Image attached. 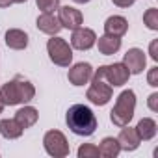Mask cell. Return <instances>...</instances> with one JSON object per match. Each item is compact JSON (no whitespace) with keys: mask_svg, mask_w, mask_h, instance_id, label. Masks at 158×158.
I'll list each match as a JSON object with an SVG mask.
<instances>
[{"mask_svg":"<svg viewBox=\"0 0 158 158\" xmlns=\"http://www.w3.org/2000/svg\"><path fill=\"white\" fill-rule=\"evenodd\" d=\"M65 123L73 134L82 136V138L93 136L97 130V125H99L97 115L86 104H73L65 114Z\"/></svg>","mask_w":158,"mask_h":158,"instance_id":"1","label":"cell"},{"mask_svg":"<svg viewBox=\"0 0 158 158\" xmlns=\"http://www.w3.org/2000/svg\"><path fill=\"white\" fill-rule=\"evenodd\" d=\"M34 97H35L34 84L28 80H21V78L10 80L0 88V99H2V102L6 106L28 104L30 101H34Z\"/></svg>","mask_w":158,"mask_h":158,"instance_id":"2","label":"cell"},{"mask_svg":"<svg viewBox=\"0 0 158 158\" xmlns=\"http://www.w3.org/2000/svg\"><path fill=\"white\" fill-rule=\"evenodd\" d=\"M134 112H136V93L132 89H125V91L119 93V97L115 101V106L110 112V121L115 127L121 128L125 125H130V121L134 117Z\"/></svg>","mask_w":158,"mask_h":158,"instance_id":"3","label":"cell"},{"mask_svg":"<svg viewBox=\"0 0 158 158\" xmlns=\"http://www.w3.org/2000/svg\"><path fill=\"white\" fill-rule=\"evenodd\" d=\"M112 95H114V88L104 80L101 71L95 69L91 80H89V88L86 91V99L95 106H106L112 101Z\"/></svg>","mask_w":158,"mask_h":158,"instance_id":"4","label":"cell"},{"mask_svg":"<svg viewBox=\"0 0 158 158\" xmlns=\"http://www.w3.org/2000/svg\"><path fill=\"white\" fill-rule=\"evenodd\" d=\"M47 54L58 67H69L73 63V47L60 35H50L47 41Z\"/></svg>","mask_w":158,"mask_h":158,"instance_id":"5","label":"cell"},{"mask_svg":"<svg viewBox=\"0 0 158 158\" xmlns=\"http://www.w3.org/2000/svg\"><path fill=\"white\" fill-rule=\"evenodd\" d=\"M43 147L45 152L52 158H65L71 152L69 141L65 138V134L61 130H48L43 136Z\"/></svg>","mask_w":158,"mask_h":158,"instance_id":"6","label":"cell"},{"mask_svg":"<svg viewBox=\"0 0 158 158\" xmlns=\"http://www.w3.org/2000/svg\"><path fill=\"white\" fill-rule=\"evenodd\" d=\"M101 74L104 76V80L112 86V88H121L128 82V78L132 76L130 71L123 65V61H115L110 65H101L99 67Z\"/></svg>","mask_w":158,"mask_h":158,"instance_id":"7","label":"cell"},{"mask_svg":"<svg viewBox=\"0 0 158 158\" xmlns=\"http://www.w3.org/2000/svg\"><path fill=\"white\" fill-rule=\"evenodd\" d=\"M93 67H91V63H88V61H78V63H74V65H69V73H67V78H69V84H73V86H86V84H89V80H91V76H93Z\"/></svg>","mask_w":158,"mask_h":158,"instance_id":"8","label":"cell"},{"mask_svg":"<svg viewBox=\"0 0 158 158\" xmlns=\"http://www.w3.org/2000/svg\"><path fill=\"white\" fill-rule=\"evenodd\" d=\"M58 21H60L61 28L73 32L84 24V15L80 10H76L73 6H60L58 8Z\"/></svg>","mask_w":158,"mask_h":158,"instance_id":"9","label":"cell"},{"mask_svg":"<svg viewBox=\"0 0 158 158\" xmlns=\"http://www.w3.org/2000/svg\"><path fill=\"white\" fill-rule=\"evenodd\" d=\"M95 43H97V34L91 28H86L84 24L73 30L71 34V47L76 50H89L95 47Z\"/></svg>","mask_w":158,"mask_h":158,"instance_id":"10","label":"cell"},{"mask_svg":"<svg viewBox=\"0 0 158 158\" xmlns=\"http://www.w3.org/2000/svg\"><path fill=\"white\" fill-rule=\"evenodd\" d=\"M123 65L130 71V74H141L147 67V56L141 48L132 47L123 54Z\"/></svg>","mask_w":158,"mask_h":158,"instance_id":"11","label":"cell"},{"mask_svg":"<svg viewBox=\"0 0 158 158\" xmlns=\"http://www.w3.org/2000/svg\"><path fill=\"white\" fill-rule=\"evenodd\" d=\"M117 141H119L121 151H127V152L136 151V149L139 147V143H141V139H139L136 128H132L130 125L121 127V132H119V136H117Z\"/></svg>","mask_w":158,"mask_h":158,"instance_id":"12","label":"cell"},{"mask_svg":"<svg viewBox=\"0 0 158 158\" xmlns=\"http://www.w3.org/2000/svg\"><path fill=\"white\" fill-rule=\"evenodd\" d=\"M35 26L39 32H43L47 35H58L61 32V24L54 13H41L35 21Z\"/></svg>","mask_w":158,"mask_h":158,"instance_id":"13","label":"cell"},{"mask_svg":"<svg viewBox=\"0 0 158 158\" xmlns=\"http://www.w3.org/2000/svg\"><path fill=\"white\" fill-rule=\"evenodd\" d=\"M127 32H128V21L123 15H110L104 21V34L115 35V37H123Z\"/></svg>","mask_w":158,"mask_h":158,"instance_id":"14","label":"cell"},{"mask_svg":"<svg viewBox=\"0 0 158 158\" xmlns=\"http://www.w3.org/2000/svg\"><path fill=\"white\" fill-rule=\"evenodd\" d=\"M95 45H97V48H99V52H101L102 56H114V54H117V52L121 50L123 41H121V37L104 34V35L97 37V43H95Z\"/></svg>","mask_w":158,"mask_h":158,"instance_id":"15","label":"cell"},{"mask_svg":"<svg viewBox=\"0 0 158 158\" xmlns=\"http://www.w3.org/2000/svg\"><path fill=\"white\" fill-rule=\"evenodd\" d=\"M6 45H8V48H11V50H24L26 47H28V34L24 32V30H21V28H10L8 32H6Z\"/></svg>","mask_w":158,"mask_h":158,"instance_id":"16","label":"cell"},{"mask_svg":"<svg viewBox=\"0 0 158 158\" xmlns=\"http://www.w3.org/2000/svg\"><path fill=\"white\" fill-rule=\"evenodd\" d=\"M37 119H39V112H37V108H34V106H23V108H19L17 112H15V121L26 130V128H30V127H34L35 123H37Z\"/></svg>","mask_w":158,"mask_h":158,"instance_id":"17","label":"cell"},{"mask_svg":"<svg viewBox=\"0 0 158 158\" xmlns=\"http://www.w3.org/2000/svg\"><path fill=\"white\" fill-rule=\"evenodd\" d=\"M134 128H136V132H138V136H139L141 141H151V139L156 136V132H158V125H156V121H154L152 117H143V119H139Z\"/></svg>","mask_w":158,"mask_h":158,"instance_id":"18","label":"cell"},{"mask_svg":"<svg viewBox=\"0 0 158 158\" xmlns=\"http://www.w3.org/2000/svg\"><path fill=\"white\" fill-rule=\"evenodd\" d=\"M0 134L6 139H19L23 134H24V128L13 119H2L0 121Z\"/></svg>","mask_w":158,"mask_h":158,"instance_id":"19","label":"cell"},{"mask_svg":"<svg viewBox=\"0 0 158 158\" xmlns=\"http://www.w3.org/2000/svg\"><path fill=\"white\" fill-rule=\"evenodd\" d=\"M119 152H121V147H119L117 138L106 136V138L101 139V143H99V154L101 156H104V158H117Z\"/></svg>","mask_w":158,"mask_h":158,"instance_id":"20","label":"cell"},{"mask_svg":"<svg viewBox=\"0 0 158 158\" xmlns=\"http://www.w3.org/2000/svg\"><path fill=\"white\" fill-rule=\"evenodd\" d=\"M76 156L78 158H99V147L93 145V143H82L76 151Z\"/></svg>","mask_w":158,"mask_h":158,"instance_id":"21","label":"cell"},{"mask_svg":"<svg viewBox=\"0 0 158 158\" xmlns=\"http://www.w3.org/2000/svg\"><path fill=\"white\" fill-rule=\"evenodd\" d=\"M143 24L152 30V32H158V10L156 8H149L145 13H143Z\"/></svg>","mask_w":158,"mask_h":158,"instance_id":"22","label":"cell"},{"mask_svg":"<svg viewBox=\"0 0 158 158\" xmlns=\"http://www.w3.org/2000/svg\"><path fill=\"white\" fill-rule=\"evenodd\" d=\"M35 4H37V8H39L41 13H54L61 6L60 0H35Z\"/></svg>","mask_w":158,"mask_h":158,"instance_id":"23","label":"cell"},{"mask_svg":"<svg viewBox=\"0 0 158 158\" xmlns=\"http://www.w3.org/2000/svg\"><path fill=\"white\" fill-rule=\"evenodd\" d=\"M147 84L151 88H158V67H151L149 73H147Z\"/></svg>","mask_w":158,"mask_h":158,"instance_id":"24","label":"cell"},{"mask_svg":"<svg viewBox=\"0 0 158 158\" xmlns=\"http://www.w3.org/2000/svg\"><path fill=\"white\" fill-rule=\"evenodd\" d=\"M147 108L151 110V112H158V91H154V93H151L149 95V99H147Z\"/></svg>","mask_w":158,"mask_h":158,"instance_id":"25","label":"cell"},{"mask_svg":"<svg viewBox=\"0 0 158 158\" xmlns=\"http://www.w3.org/2000/svg\"><path fill=\"white\" fill-rule=\"evenodd\" d=\"M149 56L152 61H158V39H152L149 45Z\"/></svg>","mask_w":158,"mask_h":158,"instance_id":"26","label":"cell"},{"mask_svg":"<svg viewBox=\"0 0 158 158\" xmlns=\"http://www.w3.org/2000/svg\"><path fill=\"white\" fill-rule=\"evenodd\" d=\"M114 2V6H117V8H130L136 0H112Z\"/></svg>","mask_w":158,"mask_h":158,"instance_id":"27","label":"cell"},{"mask_svg":"<svg viewBox=\"0 0 158 158\" xmlns=\"http://www.w3.org/2000/svg\"><path fill=\"white\" fill-rule=\"evenodd\" d=\"M13 2H11V0H0V8H10Z\"/></svg>","mask_w":158,"mask_h":158,"instance_id":"28","label":"cell"},{"mask_svg":"<svg viewBox=\"0 0 158 158\" xmlns=\"http://www.w3.org/2000/svg\"><path fill=\"white\" fill-rule=\"evenodd\" d=\"M74 4H88V2H91V0H73Z\"/></svg>","mask_w":158,"mask_h":158,"instance_id":"29","label":"cell"},{"mask_svg":"<svg viewBox=\"0 0 158 158\" xmlns=\"http://www.w3.org/2000/svg\"><path fill=\"white\" fill-rule=\"evenodd\" d=\"M13 4H24V2H28V0H11Z\"/></svg>","mask_w":158,"mask_h":158,"instance_id":"30","label":"cell"},{"mask_svg":"<svg viewBox=\"0 0 158 158\" xmlns=\"http://www.w3.org/2000/svg\"><path fill=\"white\" fill-rule=\"evenodd\" d=\"M4 108H6V104L2 102V99H0V114H2V112H4Z\"/></svg>","mask_w":158,"mask_h":158,"instance_id":"31","label":"cell"}]
</instances>
